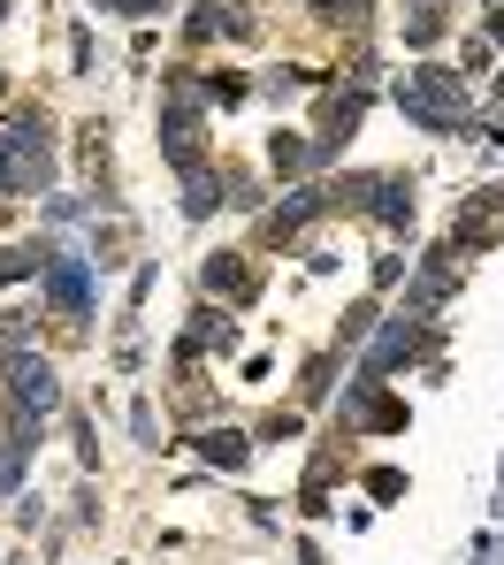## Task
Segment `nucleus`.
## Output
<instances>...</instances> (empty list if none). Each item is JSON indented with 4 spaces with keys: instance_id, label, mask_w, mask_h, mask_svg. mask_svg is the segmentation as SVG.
<instances>
[{
    "instance_id": "nucleus-1",
    "label": "nucleus",
    "mask_w": 504,
    "mask_h": 565,
    "mask_svg": "<svg viewBox=\"0 0 504 565\" xmlns=\"http://www.w3.org/2000/svg\"><path fill=\"white\" fill-rule=\"evenodd\" d=\"M398 107L405 122H420V130H467V77L459 70H412L398 77Z\"/></svg>"
},
{
    "instance_id": "nucleus-2",
    "label": "nucleus",
    "mask_w": 504,
    "mask_h": 565,
    "mask_svg": "<svg viewBox=\"0 0 504 565\" xmlns=\"http://www.w3.org/2000/svg\"><path fill=\"white\" fill-rule=\"evenodd\" d=\"M54 177V146H46V115H15L0 130V184L8 191H39Z\"/></svg>"
},
{
    "instance_id": "nucleus-3",
    "label": "nucleus",
    "mask_w": 504,
    "mask_h": 565,
    "mask_svg": "<svg viewBox=\"0 0 504 565\" xmlns=\"http://www.w3.org/2000/svg\"><path fill=\"white\" fill-rule=\"evenodd\" d=\"M8 390H15V413H31V420L62 413V375H54L39 352H15V360H8Z\"/></svg>"
},
{
    "instance_id": "nucleus-4",
    "label": "nucleus",
    "mask_w": 504,
    "mask_h": 565,
    "mask_svg": "<svg viewBox=\"0 0 504 565\" xmlns=\"http://www.w3.org/2000/svg\"><path fill=\"white\" fill-rule=\"evenodd\" d=\"M420 344H428V321H412V313H398V321H390V329L375 337V352H367V367H360V382H383L390 367H405V360H412Z\"/></svg>"
},
{
    "instance_id": "nucleus-5",
    "label": "nucleus",
    "mask_w": 504,
    "mask_h": 565,
    "mask_svg": "<svg viewBox=\"0 0 504 565\" xmlns=\"http://www.w3.org/2000/svg\"><path fill=\"white\" fill-rule=\"evenodd\" d=\"M46 298H54L62 313H85V306H93V276H85V260L46 253Z\"/></svg>"
},
{
    "instance_id": "nucleus-6",
    "label": "nucleus",
    "mask_w": 504,
    "mask_h": 565,
    "mask_svg": "<svg viewBox=\"0 0 504 565\" xmlns=\"http://www.w3.org/2000/svg\"><path fill=\"white\" fill-rule=\"evenodd\" d=\"M451 282H459L451 253H436V260H428V268L412 276V290H405V313H412V321H428V313H436V306L451 298Z\"/></svg>"
},
{
    "instance_id": "nucleus-7",
    "label": "nucleus",
    "mask_w": 504,
    "mask_h": 565,
    "mask_svg": "<svg viewBox=\"0 0 504 565\" xmlns=\"http://www.w3.org/2000/svg\"><path fill=\"white\" fill-rule=\"evenodd\" d=\"M313 214H329V199H321V191H291V199L268 214V237H276V245H283V237H299Z\"/></svg>"
},
{
    "instance_id": "nucleus-8",
    "label": "nucleus",
    "mask_w": 504,
    "mask_h": 565,
    "mask_svg": "<svg viewBox=\"0 0 504 565\" xmlns=\"http://www.w3.org/2000/svg\"><path fill=\"white\" fill-rule=\"evenodd\" d=\"M206 290H214V298H253V268H245L237 253H214V260H206Z\"/></svg>"
},
{
    "instance_id": "nucleus-9",
    "label": "nucleus",
    "mask_w": 504,
    "mask_h": 565,
    "mask_svg": "<svg viewBox=\"0 0 504 565\" xmlns=\"http://www.w3.org/2000/svg\"><path fill=\"white\" fill-rule=\"evenodd\" d=\"M375 214H383L390 230H405V222H412V184H398V177H375Z\"/></svg>"
},
{
    "instance_id": "nucleus-10",
    "label": "nucleus",
    "mask_w": 504,
    "mask_h": 565,
    "mask_svg": "<svg viewBox=\"0 0 504 565\" xmlns=\"http://www.w3.org/2000/svg\"><path fill=\"white\" fill-rule=\"evenodd\" d=\"M405 39H412V46H436V39H443V0H412Z\"/></svg>"
},
{
    "instance_id": "nucleus-11",
    "label": "nucleus",
    "mask_w": 504,
    "mask_h": 565,
    "mask_svg": "<svg viewBox=\"0 0 504 565\" xmlns=\"http://www.w3.org/2000/svg\"><path fill=\"white\" fill-rule=\"evenodd\" d=\"M200 451H206V467H222V473H237V467H245V436H229V428L200 436Z\"/></svg>"
},
{
    "instance_id": "nucleus-12",
    "label": "nucleus",
    "mask_w": 504,
    "mask_h": 565,
    "mask_svg": "<svg viewBox=\"0 0 504 565\" xmlns=\"http://www.w3.org/2000/svg\"><path fill=\"white\" fill-rule=\"evenodd\" d=\"M222 206V184L206 169H184V214H214Z\"/></svg>"
},
{
    "instance_id": "nucleus-13",
    "label": "nucleus",
    "mask_w": 504,
    "mask_h": 565,
    "mask_svg": "<svg viewBox=\"0 0 504 565\" xmlns=\"http://www.w3.org/2000/svg\"><path fill=\"white\" fill-rule=\"evenodd\" d=\"M31 268H46V253H39V245H8V253H0V282H23Z\"/></svg>"
},
{
    "instance_id": "nucleus-14",
    "label": "nucleus",
    "mask_w": 504,
    "mask_h": 565,
    "mask_svg": "<svg viewBox=\"0 0 504 565\" xmlns=\"http://www.w3.org/2000/svg\"><path fill=\"white\" fill-rule=\"evenodd\" d=\"M268 153H276V169H283V177H291V169H305V161H313V146H299V138H291V130H276V146H268Z\"/></svg>"
},
{
    "instance_id": "nucleus-15",
    "label": "nucleus",
    "mask_w": 504,
    "mask_h": 565,
    "mask_svg": "<svg viewBox=\"0 0 504 565\" xmlns=\"http://www.w3.org/2000/svg\"><path fill=\"white\" fill-rule=\"evenodd\" d=\"M23 451H31V444H15V436H0V497H8V489L23 481Z\"/></svg>"
},
{
    "instance_id": "nucleus-16",
    "label": "nucleus",
    "mask_w": 504,
    "mask_h": 565,
    "mask_svg": "<svg viewBox=\"0 0 504 565\" xmlns=\"http://www.w3.org/2000/svg\"><path fill=\"white\" fill-rule=\"evenodd\" d=\"M375 337V298H360L352 313H344V344H367Z\"/></svg>"
},
{
    "instance_id": "nucleus-17",
    "label": "nucleus",
    "mask_w": 504,
    "mask_h": 565,
    "mask_svg": "<svg viewBox=\"0 0 504 565\" xmlns=\"http://www.w3.org/2000/svg\"><path fill=\"white\" fill-rule=\"evenodd\" d=\"M329 367H336V360H313V367H305V382H299L305 397H321V390H329Z\"/></svg>"
},
{
    "instance_id": "nucleus-18",
    "label": "nucleus",
    "mask_w": 504,
    "mask_h": 565,
    "mask_svg": "<svg viewBox=\"0 0 504 565\" xmlns=\"http://www.w3.org/2000/svg\"><path fill=\"white\" fill-rule=\"evenodd\" d=\"M100 8H122V15H153L161 0H100Z\"/></svg>"
},
{
    "instance_id": "nucleus-19",
    "label": "nucleus",
    "mask_w": 504,
    "mask_h": 565,
    "mask_svg": "<svg viewBox=\"0 0 504 565\" xmlns=\"http://www.w3.org/2000/svg\"><path fill=\"white\" fill-rule=\"evenodd\" d=\"M0 8H8V0H0Z\"/></svg>"
},
{
    "instance_id": "nucleus-20",
    "label": "nucleus",
    "mask_w": 504,
    "mask_h": 565,
    "mask_svg": "<svg viewBox=\"0 0 504 565\" xmlns=\"http://www.w3.org/2000/svg\"><path fill=\"white\" fill-rule=\"evenodd\" d=\"M0 191H8V184H0Z\"/></svg>"
},
{
    "instance_id": "nucleus-21",
    "label": "nucleus",
    "mask_w": 504,
    "mask_h": 565,
    "mask_svg": "<svg viewBox=\"0 0 504 565\" xmlns=\"http://www.w3.org/2000/svg\"><path fill=\"white\" fill-rule=\"evenodd\" d=\"M497 8H504V0H497Z\"/></svg>"
}]
</instances>
